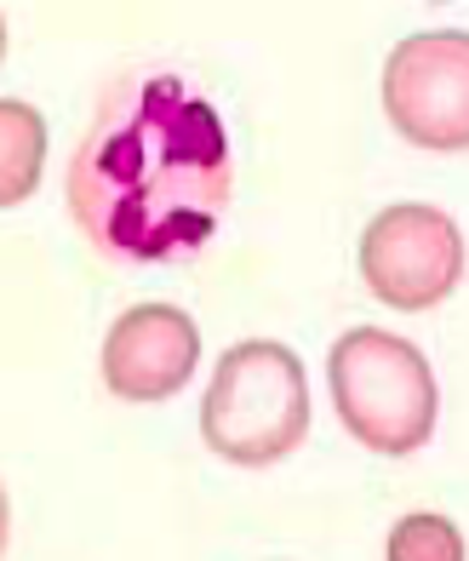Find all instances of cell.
Here are the masks:
<instances>
[{
    "label": "cell",
    "instance_id": "cell-8",
    "mask_svg": "<svg viewBox=\"0 0 469 561\" xmlns=\"http://www.w3.org/2000/svg\"><path fill=\"white\" fill-rule=\"evenodd\" d=\"M384 561H469L458 522L435 516V510H412L389 527L384 539Z\"/></svg>",
    "mask_w": 469,
    "mask_h": 561
},
{
    "label": "cell",
    "instance_id": "cell-7",
    "mask_svg": "<svg viewBox=\"0 0 469 561\" xmlns=\"http://www.w3.org/2000/svg\"><path fill=\"white\" fill-rule=\"evenodd\" d=\"M46 167V121L23 98H0V213L41 190Z\"/></svg>",
    "mask_w": 469,
    "mask_h": 561
},
{
    "label": "cell",
    "instance_id": "cell-5",
    "mask_svg": "<svg viewBox=\"0 0 469 561\" xmlns=\"http://www.w3.org/2000/svg\"><path fill=\"white\" fill-rule=\"evenodd\" d=\"M361 280L389 310H435L464 280V229L430 201L384 207L361 236Z\"/></svg>",
    "mask_w": 469,
    "mask_h": 561
},
{
    "label": "cell",
    "instance_id": "cell-9",
    "mask_svg": "<svg viewBox=\"0 0 469 561\" xmlns=\"http://www.w3.org/2000/svg\"><path fill=\"white\" fill-rule=\"evenodd\" d=\"M7 539H12V504H7V488H0V556H7Z\"/></svg>",
    "mask_w": 469,
    "mask_h": 561
},
{
    "label": "cell",
    "instance_id": "cell-3",
    "mask_svg": "<svg viewBox=\"0 0 469 561\" xmlns=\"http://www.w3.org/2000/svg\"><path fill=\"white\" fill-rule=\"evenodd\" d=\"M327 390L338 424L384 458H407L430 447L441 419V385L430 355L384 327H350L327 355Z\"/></svg>",
    "mask_w": 469,
    "mask_h": 561
},
{
    "label": "cell",
    "instance_id": "cell-1",
    "mask_svg": "<svg viewBox=\"0 0 469 561\" xmlns=\"http://www.w3.org/2000/svg\"><path fill=\"white\" fill-rule=\"evenodd\" d=\"M234 156L213 98L172 69H133L98 98L69 161V213L110 264H190L218 236Z\"/></svg>",
    "mask_w": 469,
    "mask_h": 561
},
{
    "label": "cell",
    "instance_id": "cell-2",
    "mask_svg": "<svg viewBox=\"0 0 469 561\" xmlns=\"http://www.w3.org/2000/svg\"><path fill=\"white\" fill-rule=\"evenodd\" d=\"M309 436V378L298 350L241 339L218 355L201 396V442L234 470H270Z\"/></svg>",
    "mask_w": 469,
    "mask_h": 561
},
{
    "label": "cell",
    "instance_id": "cell-10",
    "mask_svg": "<svg viewBox=\"0 0 469 561\" xmlns=\"http://www.w3.org/2000/svg\"><path fill=\"white\" fill-rule=\"evenodd\" d=\"M0 58H7V18H0Z\"/></svg>",
    "mask_w": 469,
    "mask_h": 561
},
{
    "label": "cell",
    "instance_id": "cell-6",
    "mask_svg": "<svg viewBox=\"0 0 469 561\" xmlns=\"http://www.w3.org/2000/svg\"><path fill=\"white\" fill-rule=\"evenodd\" d=\"M195 367H201V327L178 304H133L103 333L98 373L110 385V396L133 407L172 401L195 378Z\"/></svg>",
    "mask_w": 469,
    "mask_h": 561
},
{
    "label": "cell",
    "instance_id": "cell-4",
    "mask_svg": "<svg viewBox=\"0 0 469 561\" xmlns=\"http://www.w3.org/2000/svg\"><path fill=\"white\" fill-rule=\"evenodd\" d=\"M384 115L389 126L430 156L469 149V30H424L396 41L384 58Z\"/></svg>",
    "mask_w": 469,
    "mask_h": 561
}]
</instances>
